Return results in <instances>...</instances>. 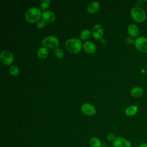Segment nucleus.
<instances>
[{"label":"nucleus","mask_w":147,"mask_h":147,"mask_svg":"<svg viewBox=\"0 0 147 147\" xmlns=\"http://www.w3.org/2000/svg\"><path fill=\"white\" fill-rule=\"evenodd\" d=\"M83 47V44L79 39L77 38H69L65 42V48L67 51L71 53L79 52Z\"/></svg>","instance_id":"obj_1"},{"label":"nucleus","mask_w":147,"mask_h":147,"mask_svg":"<svg viewBox=\"0 0 147 147\" xmlns=\"http://www.w3.org/2000/svg\"><path fill=\"white\" fill-rule=\"evenodd\" d=\"M41 10L36 7H32L27 10L25 13V19L29 23H34L39 21L42 17Z\"/></svg>","instance_id":"obj_2"},{"label":"nucleus","mask_w":147,"mask_h":147,"mask_svg":"<svg viewBox=\"0 0 147 147\" xmlns=\"http://www.w3.org/2000/svg\"><path fill=\"white\" fill-rule=\"evenodd\" d=\"M130 16L134 21L139 23L144 22L146 19L145 10L139 6H135L130 10Z\"/></svg>","instance_id":"obj_3"},{"label":"nucleus","mask_w":147,"mask_h":147,"mask_svg":"<svg viewBox=\"0 0 147 147\" xmlns=\"http://www.w3.org/2000/svg\"><path fill=\"white\" fill-rule=\"evenodd\" d=\"M42 44L45 47L56 49L59 44V41L55 36H48L42 39Z\"/></svg>","instance_id":"obj_4"},{"label":"nucleus","mask_w":147,"mask_h":147,"mask_svg":"<svg viewBox=\"0 0 147 147\" xmlns=\"http://www.w3.org/2000/svg\"><path fill=\"white\" fill-rule=\"evenodd\" d=\"M134 46L136 49L143 53H147V38L144 36H140L136 38Z\"/></svg>","instance_id":"obj_5"},{"label":"nucleus","mask_w":147,"mask_h":147,"mask_svg":"<svg viewBox=\"0 0 147 147\" xmlns=\"http://www.w3.org/2000/svg\"><path fill=\"white\" fill-rule=\"evenodd\" d=\"M0 60L3 64L9 65L14 61V56L9 51H2L0 53Z\"/></svg>","instance_id":"obj_6"},{"label":"nucleus","mask_w":147,"mask_h":147,"mask_svg":"<svg viewBox=\"0 0 147 147\" xmlns=\"http://www.w3.org/2000/svg\"><path fill=\"white\" fill-rule=\"evenodd\" d=\"M113 147H131V142L127 139L118 137L113 141Z\"/></svg>","instance_id":"obj_7"},{"label":"nucleus","mask_w":147,"mask_h":147,"mask_svg":"<svg viewBox=\"0 0 147 147\" xmlns=\"http://www.w3.org/2000/svg\"><path fill=\"white\" fill-rule=\"evenodd\" d=\"M92 35L95 39L101 40L103 35V28L101 24H96L92 28Z\"/></svg>","instance_id":"obj_8"},{"label":"nucleus","mask_w":147,"mask_h":147,"mask_svg":"<svg viewBox=\"0 0 147 147\" xmlns=\"http://www.w3.org/2000/svg\"><path fill=\"white\" fill-rule=\"evenodd\" d=\"M81 111L85 115L92 116L95 114L96 109L90 103H84L81 106Z\"/></svg>","instance_id":"obj_9"},{"label":"nucleus","mask_w":147,"mask_h":147,"mask_svg":"<svg viewBox=\"0 0 147 147\" xmlns=\"http://www.w3.org/2000/svg\"><path fill=\"white\" fill-rule=\"evenodd\" d=\"M56 15L51 10L44 11L42 14V20L47 22H51L55 20Z\"/></svg>","instance_id":"obj_10"},{"label":"nucleus","mask_w":147,"mask_h":147,"mask_svg":"<svg viewBox=\"0 0 147 147\" xmlns=\"http://www.w3.org/2000/svg\"><path fill=\"white\" fill-rule=\"evenodd\" d=\"M127 32L130 37H137L140 33V29L138 26L134 24H129L127 26Z\"/></svg>","instance_id":"obj_11"},{"label":"nucleus","mask_w":147,"mask_h":147,"mask_svg":"<svg viewBox=\"0 0 147 147\" xmlns=\"http://www.w3.org/2000/svg\"><path fill=\"white\" fill-rule=\"evenodd\" d=\"M100 4L97 1L91 2L87 7V11L90 14H94L96 13L100 9Z\"/></svg>","instance_id":"obj_12"},{"label":"nucleus","mask_w":147,"mask_h":147,"mask_svg":"<svg viewBox=\"0 0 147 147\" xmlns=\"http://www.w3.org/2000/svg\"><path fill=\"white\" fill-rule=\"evenodd\" d=\"M83 49L88 53H94L96 51V47L95 44L89 41H86L83 45Z\"/></svg>","instance_id":"obj_13"},{"label":"nucleus","mask_w":147,"mask_h":147,"mask_svg":"<svg viewBox=\"0 0 147 147\" xmlns=\"http://www.w3.org/2000/svg\"><path fill=\"white\" fill-rule=\"evenodd\" d=\"M130 94L134 98H140L143 95L144 90L140 87L136 86L130 90Z\"/></svg>","instance_id":"obj_14"},{"label":"nucleus","mask_w":147,"mask_h":147,"mask_svg":"<svg viewBox=\"0 0 147 147\" xmlns=\"http://www.w3.org/2000/svg\"><path fill=\"white\" fill-rule=\"evenodd\" d=\"M138 112V107L136 105H131L127 107L125 110V114L129 117L136 115Z\"/></svg>","instance_id":"obj_15"},{"label":"nucleus","mask_w":147,"mask_h":147,"mask_svg":"<svg viewBox=\"0 0 147 147\" xmlns=\"http://www.w3.org/2000/svg\"><path fill=\"white\" fill-rule=\"evenodd\" d=\"M48 53H49L48 49L47 47H42L40 48L37 52V56L41 59H45L48 56Z\"/></svg>","instance_id":"obj_16"},{"label":"nucleus","mask_w":147,"mask_h":147,"mask_svg":"<svg viewBox=\"0 0 147 147\" xmlns=\"http://www.w3.org/2000/svg\"><path fill=\"white\" fill-rule=\"evenodd\" d=\"M90 145L91 147H101V142L99 138L92 137L90 140Z\"/></svg>","instance_id":"obj_17"},{"label":"nucleus","mask_w":147,"mask_h":147,"mask_svg":"<svg viewBox=\"0 0 147 147\" xmlns=\"http://www.w3.org/2000/svg\"><path fill=\"white\" fill-rule=\"evenodd\" d=\"M91 36V32L88 29L83 30L80 34V37L82 40H86Z\"/></svg>","instance_id":"obj_18"},{"label":"nucleus","mask_w":147,"mask_h":147,"mask_svg":"<svg viewBox=\"0 0 147 147\" xmlns=\"http://www.w3.org/2000/svg\"><path fill=\"white\" fill-rule=\"evenodd\" d=\"M9 73L12 76H17L19 74L20 72V70L19 68L14 65H11L10 67H9Z\"/></svg>","instance_id":"obj_19"},{"label":"nucleus","mask_w":147,"mask_h":147,"mask_svg":"<svg viewBox=\"0 0 147 147\" xmlns=\"http://www.w3.org/2000/svg\"><path fill=\"white\" fill-rule=\"evenodd\" d=\"M51 5V1L49 0H42L40 1V6L41 10H45L47 9Z\"/></svg>","instance_id":"obj_20"},{"label":"nucleus","mask_w":147,"mask_h":147,"mask_svg":"<svg viewBox=\"0 0 147 147\" xmlns=\"http://www.w3.org/2000/svg\"><path fill=\"white\" fill-rule=\"evenodd\" d=\"M54 54L59 59H61L64 56V52L63 51L59 48H57L54 49Z\"/></svg>","instance_id":"obj_21"},{"label":"nucleus","mask_w":147,"mask_h":147,"mask_svg":"<svg viewBox=\"0 0 147 147\" xmlns=\"http://www.w3.org/2000/svg\"><path fill=\"white\" fill-rule=\"evenodd\" d=\"M45 25V22L43 20H40L37 22V26L38 29H42Z\"/></svg>","instance_id":"obj_22"},{"label":"nucleus","mask_w":147,"mask_h":147,"mask_svg":"<svg viewBox=\"0 0 147 147\" xmlns=\"http://www.w3.org/2000/svg\"><path fill=\"white\" fill-rule=\"evenodd\" d=\"M134 41L133 38L131 37H127L125 38V42L128 44V45H131V44H134Z\"/></svg>","instance_id":"obj_23"},{"label":"nucleus","mask_w":147,"mask_h":147,"mask_svg":"<svg viewBox=\"0 0 147 147\" xmlns=\"http://www.w3.org/2000/svg\"><path fill=\"white\" fill-rule=\"evenodd\" d=\"M115 138H116V137H115V134H113V133H109V134H108L107 135V136H106V138L109 140V141H114L115 139Z\"/></svg>","instance_id":"obj_24"},{"label":"nucleus","mask_w":147,"mask_h":147,"mask_svg":"<svg viewBox=\"0 0 147 147\" xmlns=\"http://www.w3.org/2000/svg\"><path fill=\"white\" fill-rule=\"evenodd\" d=\"M138 147H147V143L146 142H142L138 145Z\"/></svg>","instance_id":"obj_25"},{"label":"nucleus","mask_w":147,"mask_h":147,"mask_svg":"<svg viewBox=\"0 0 147 147\" xmlns=\"http://www.w3.org/2000/svg\"><path fill=\"white\" fill-rule=\"evenodd\" d=\"M100 43L103 45H105L106 43H107V41H106V40L105 39V38H102L100 40Z\"/></svg>","instance_id":"obj_26"}]
</instances>
